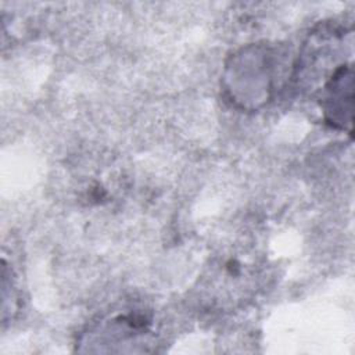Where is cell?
Masks as SVG:
<instances>
[{
  "instance_id": "obj_1",
  "label": "cell",
  "mask_w": 355,
  "mask_h": 355,
  "mask_svg": "<svg viewBox=\"0 0 355 355\" xmlns=\"http://www.w3.org/2000/svg\"><path fill=\"white\" fill-rule=\"evenodd\" d=\"M265 275V258L255 243H230L209 258L198 282V302L207 311L234 309L258 293Z\"/></svg>"
},
{
  "instance_id": "obj_2",
  "label": "cell",
  "mask_w": 355,
  "mask_h": 355,
  "mask_svg": "<svg viewBox=\"0 0 355 355\" xmlns=\"http://www.w3.org/2000/svg\"><path fill=\"white\" fill-rule=\"evenodd\" d=\"M280 60L272 46L251 44L234 53L226 64L223 86L232 103L258 108L272 96L279 79Z\"/></svg>"
},
{
  "instance_id": "obj_3",
  "label": "cell",
  "mask_w": 355,
  "mask_h": 355,
  "mask_svg": "<svg viewBox=\"0 0 355 355\" xmlns=\"http://www.w3.org/2000/svg\"><path fill=\"white\" fill-rule=\"evenodd\" d=\"M153 319L144 309H126L105 316L79 337L82 352H146L153 345Z\"/></svg>"
},
{
  "instance_id": "obj_4",
  "label": "cell",
  "mask_w": 355,
  "mask_h": 355,
  "mask_svg": "<svg viewBox=\"0 0 355 355\" xmlns=\"http://www.w3.org/2000/svg\"><path fill=\"white\" fill-rule=\"evenodd\" d=\"M326 123L352 133L354 72L352 64L344 62L316 90Z\"/></svg>"
}]
</instances>
